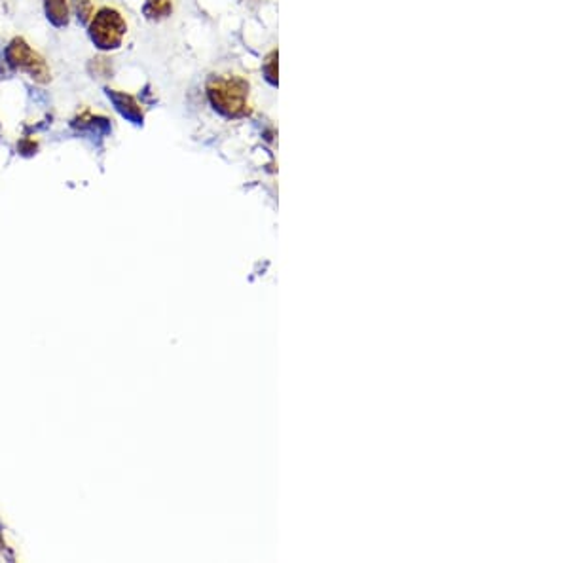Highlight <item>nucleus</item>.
<instances>
[{"instance_id": "f257e3e1", "label": "nucleus", "mask_w": 569, "mask_h": 563, "mask_svg": "<svg viewBox=\"0 0 569 563\" xmlns=\"http://www.w3.org/2000/svg\"><path fill=\"white\" fill-rule=\"evenodd\" d=\"M208 95L220 115L228 118L249 115V84L242 76H213L208 84Z\"/></svg>"}, {"instance_id": "f03ea898", "label": "nucleus", "mask_w": 569, "mask_h": 563, "mask_svg": "<svg viewBox=\"0 0 569 563\" xmlns=\"http://www.w3.org/2000/svg\"><path fill=\"white\" fill-rule=\"evenodd\" d=\"M128 33V23L115 8H101L89 21V38L103 52L118 50Z\"/></svg>"}, {"instance_id": "7ed1b4c3", "label": "nucleus", "mask_w": 569, "mask_h": 563, "mask_svg": "<svg viewBox=\"0 0 569 563\" xmlns=\"http://www.w3.org/2000/svg\"><path fill=\"white\" fill-rule=\"evenodd\" d=\"M6 63L13 71L27 73L30 78L38 84H47L52 78L50 67L46 65V61L40 54H37L23 38H13L4 50Z\"/></svg>"}, {"instance_id": "20e7f679", "label": "nucleus", "mask_w": 569, "mask_h": 563, "mask_svg": "<svg viewBox=\"0 0 569 563\" xmlns=\"http://www.w3.org/2000/svg\"><path fill=\"white\" fill-rule=\"evenodd\" d=\"M105 91H106V98L110 99V103L115 105V108L125 120H130L135 125L142 124V110H140V105L135 101V98H132L130 93L110 90V88H106Z\"/></svg>"}, {"instance_id": "39448f33", "label": "nucleus", "mask_w": 569, "mask_h": 563, "mask_svg": "<svg viewBox=\"0 0 569 563\" xmlns=\"http://www.w3.org/2000/svg\"><path fill=\"white\" fill-rule=\"evenodd\" d=\"M74 130L88 132L91 135H108L110 133V122L103 116H91V115H82L81 118H76L72 122Z\"/></svg>"}, {"instance_id": "423d86ee", "label": "nucleus", "mask_w": 569, "mask_h": 563, "mask_svg": "<svg viewBox=\"0 0 569 563\" xmlns=\"http://www.w3.org/2000/svg\"><path fill=\"white\" fill-rule=\"evenodd\" d=\"M46 18L54 27H67L69 25V4L67 0H44Z\"/></svg>"}, {"instance_id": "0eeeda50", "label": "nucleus", "mask_w": 569, "mask_h": 563, "mask_svg": "<svg viewBox=\"0 0 569 563\" xmlns=\"http://www.w3.org/2000/svg\"><path fill=\"white\" fill-rule=\"evenodd\" d=\"M171 10H173L171 0H147L145 8H142V13H145L149 20H164L171 13Z\"/></svg>"}, {"instance_id": "6e6552de", "label": "nucleus", "mask_w": 569, "mask_h": 563, "mask_svg": "<svg viewBox=\"0 0 569 563\" xmlns=\"http://www.w3.org/2000/svg\"><path fill=\"white\" fill-rule=\"evenodd\" d=\"M72 4H74V10H76V15H78V20H81V23H88L93 15L91 0H72Z\"/></svg>"}, {"instance_id": "1a4fd4ad", "label": "nucleus", "mask_w": 569, "mask_h": 563, "mask_svg": "<svg viewBox=\"0 0 569 563\" xmlns=\"http://www.w3.org/2000/svg\"><path fill=\"white\" fill-rule=\"evenodd\" d=\"M264 74H266L268 82H270V84H277V52H272L270 55L266 57Z\"/></svg>"}]
</instances>
